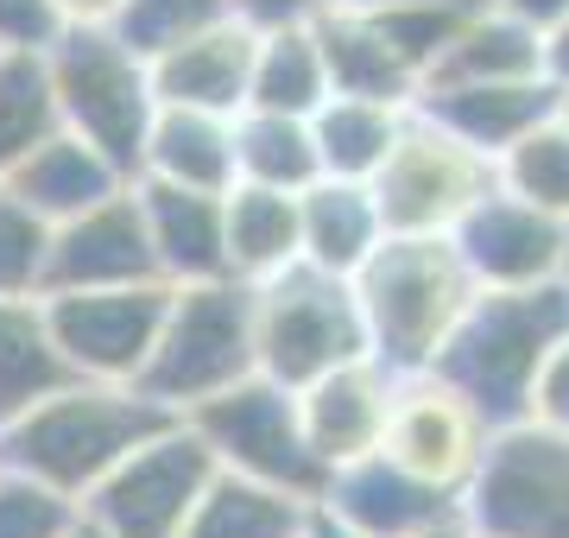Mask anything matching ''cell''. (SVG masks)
Returning a JSON list of instances; mask_svg holds the SVG:
<instances>
[{
	"label": "cell",
	"instance_id": "cell-1",
	"mask_svg": "<svg viewBox=\"0 0 569 538\" xmlns=\"http://www.w3.org/2000/svg\"><path fill=\"white\" fill-rule=\"evenodd\" d=\"M171 418L178 412H164L140 387L70 380L51 399H39L32 412H20L13 425H0V469H20V476L82 500L121 456H133Z\"/></svg>",
	"mask_w": 569,
	"mask_h": 538
},
{
	"label": "cell",
	"instance_id": "cell-2",
	"mask_svg": "<svg viewBox=\"0 0 569 538\" xmlns=\"http://www.w3.org/2000/svg\"><path fill=\"white\" fill-rule=\"evenodd\" d=\"M475 291L481 286H475L456 235H387L373 260L355 272L373 361L392 373L437 368V355L468 317Z\"/></svg>",
	"mask_w": 569,
	"mask_h": 538
},
{
	"label": "cell",
	"instance_id": "cell-3",
	"mask_svg": "<svg viewBox=\"0 0 569 538\" xmlns=\"http://www.w3.org/2000/svg\"><path fill=\"white\" fill-rule=\"evenodd\" d=\"M569 336V279L519 291H475L468 317L437 355V373L456 380L493 425L526 418L531 373Z\"/></svg>",
	"mask_w": 569,
	"mask_h": 538
},
{
	"label": "cell",
	"instance_id": "cell-4",
	"mask_svg": "<svg viewBox=\"0 0 569 538\" xmlns=\"http://www.w3.org/2000/svg\"><path fill=\"white\" fill-rule=\"evenodd\" d=\"M260 373V349H253V286L241 279H197V286H171L159 342L146 355L140 387L146 399H159L164 412H197L203 399L228 393L234 380Z\"/></svg>",
	"mask_w": 569,
	"mask_h": 538
},
{
	"label": "cell",
	"instance_id": "cell-5",
	"mask_svg": "<svg viewBox=\"0 0 569 538\" xmlns=\"http://www.w3.org/2000/svg\"><path fill=\"white\" fill-rule=\"evenodd\" d=\"M44 70H51L58 121L89 146H102L127 178H140L146 127L159 114L146 51H133L114 26H63L44 44Z\"/></svg>",
	"mask_w": 569,
	"mask_h": 538
},
{
	"label": "cell",
	"instance_id": "cell-6",
	"mask_svg": "<svg viewBox=\"0 0 569 538\" xmlns=\"http://www.w3.org/2000/svg\"><path fill=\"white\" fill-rule=\"evenodd\" d=\"M253 349H260L266 380H279L291 393L310 387L317 373L342 368V361L373 355L355 279H336L310 260L260 279L253 286Z\"/></svg>",
	"mask_w": 569,
	"mask_h": 538
},
{
	"label": "cell",
	"instance_id": "cell-7",
	"mask_svg": "<svg viewBox=\"0 0 569 538\" xmlns=\"http://www.w3.org/2000/svg\"><path fill=\"white\" fill-rule=\"evenodd\" d=\"M500 185L493 152L468 146L456 127L411 102L399 140H392L387 166L373 171V197L387 216V235H456L468 209Z\"/></svg>",
	"mask_w": 569,
	"mask_h": 538
},
{
	"label": "cell",
	"instance_id": "cell-8",
	"mask_svg": "<svg viewBox=\"0 0 569 538\" xmlns=\"http://www.w3.org/2000/svg\"><path fill=\"white\" fill-rule=\"evenodd\" d=\"M183 418L197 425V437L216 450V462H222L228 476L266 481V488H284V495H298V500H323L329 469L310 450L291 387L266 380V373H247L228 393L203 399L197 412H183Z\"/></svg>",
	"mask_w": 569,
	"mask_h": 538
},
{
	"label": "cell",
	"instance_id": "cell-9",
	"mask_svg": "<svg viewBox=\"0 0 569 538\" xmlns=\"http://www.w3.org/2000/svg\"><path fill=\"white\" fill-rule=\"evenodd\" d=\"M216 476H222V462L197 437V425L171 418L82 495V519L102 526L108 538H178Z\"/></svg>",
	"mask_w": 569,
	"mask_h": 538
},
{
	"label": "cell",
	"instance_id": "cell-10",
	"mask_svg": "<svg viewBox=\"0 0 569 538\" xmlns=\"http://www.w3.org/2000/svg\"><path fill=\"white\" fill-rule=\"evenodd\" d=\"M462 514L481 538H569V437L512 418L462 488Z\"/></svg>",
	"mask_w": 569,
	"mask_h": 538
},
{
	"label": "cell",
	"instance_id": "cell-11",
	"mask_svg": "<svg viewBox=\"0 0 569 538\" xmlns=\"http://www.w3.org/2000/svg\"><path fill=\"white\" fill-rule=\"evenodd\" d=\"M171 286L140 279V286H82V291H44V323L58 336L63 361L77 380H114L133 387L146 355L159 342Z\"/></svg>",
	"mask_w": 569,
	"mask_h": 538
},
{
	"label": "cell",
	"instance_id": "cell-12",
	"mask_svg": "<svg viewBox=\"0 0 569 538\" xmlns=\"http://www.w3.org/2000/svg\"><path fill=\"white\" fill-rule=\"evenodd\" d=\"M493 431H500V425H493L456 380L425 368V373H399L387 444H380V450H387L406 476H418V481H430V488H443V495L462 500V488L475 481Z\"/></svg>",
	"mask_w": 569,
	"mask_h": 538
},
{
	"label": "cell",
	"instance_id": "cell-13",
	"mask_svg": "<svg viewBox=\"0 0 569 538\" xmlns=\"http://www.w3.org/2000/svg\"><path fill=\"white\" fill-rule=\"evenodd\" d=\"M456 248H462L481 291H519V286L569 279V222L500 185L468 209V222L456 228Z\"/></svg>",
	"mask_w": 569,
	"mask_h": 538
},
{
	"label": "cell",
	"instance_id": "cell-14",
	"mask_svg": "<svg viewBox=\"0 0 569 538\" xmlns=\"http://www.w3.org/2000/svg\"><path fill=\"white\" fill-rule=\"evenodd\" d=\"M392 393H399V373L380 368L373 355L342 361V368L317 373L310 387H298V418H305L310 450H317V462H323L329 476L387 444Z\"/></svg>",
	"mask_w": 569,
	"mask_h": 538
},
{
	"label": "cell",
	"instance_id": "cell-15",
	"mask_svg": "<svg viewBox=\"0 0 569 538\" xmlns=\"http://www.w3.org/2000/svg\"><path fill=\"white\" fill-rule=\"evenodd\" d=\"M140 279H159V260H152V235H146L133 185L114 190L108 203L82 209V216L51 228V272H44V291L140 286Z\"/></svg>",
	"mask_w": 569,
	"mask_h": 538
},
{
	"label": "cell",
	"instance_id": "cell-16",
	"mask_svg": "<svg viewBox=\"0 0 569 538\" xmlns=\"http://www.w3.org/2000/svg\"><path fill=\"white\" fill-rule=\"evenodd\" d=\"M253 51L260 32L247 20H216L190 39L164 44L146 58L152 70V96L159 102H183V108H216V114H241L247 108V83H253Z\"/></svg>",
	"mask_w": 569,
	"mask_h": 538
},
{
	"label": "cell",
	"instance_id": "cell-17",
	"mask_svg": "<svg viewBox=\"0 0 569 538\" xmlns=\"http://www.w3.org/2000/svg\"><path fill=\"white\" fill-rule=\"evenodd\" d=\"M146 235H152V260H159L164 286H197V279H228V190H190L164 185V178H133Z\"/></svg>",
	"mask_w": 569,
	"mask_h": 538
},
{
	"label": "cell",
	"instance_id": "cell-18",
	"mask_svg": "<svg viewBox=\"0 0 569 538\" xmlns=\"http://www.w3.org/2000/svg\"><path fill=\"white\" fill-rule=\"evenodd\" d=\"M317 507H329L336 519H348L367 538H418L425 526L456 514L462 500L443 495V488H430V481H418V476H406L387 450H373L361 462L336 469Z\"/></svg>",
	"mask_w": 569,
	"mask_h": 538
},
{
	"label": "cell",
	"instance_id": "cell-19",
	"mask_svg": "<svg viewBox=\"0 0 569 538\" xmlns=\"http://www.w3.org/2000/svg\"><path fill=\"white\" fill-rule=\"evenodd\" d=\"M127 185H133V178L108 159L102 146H89L82 133H70V127H58L44 146H32V152L20 159V171L7 178V190H13L20 203L39 209L51 228L70 222V216H82V209L108 203V197L127 190Z\"/></svg>",
	"mask_w": 569,
	"mask_h": 538
},
{
	"label": "cell",
	"instance_id": "cell-20",
	"mask_svg": "<svg viewBox=\"0 0 569 538\" xmlns=\"http://www.w3.org/2000/svg\"><path fill=\"white\" fill-rule=\"evenodd\" d=\"M317 39H323V63H329V83L336 96H361V102H418V63L387 39V26L373 13H355V7H329L317 20Z\"/></svg>",
	"mask_w": 569,
	"mask_h": 538
},
{
	"label": "cell",
	"instance_id": "cell-21",
	"mask_svg": "<svg viewBox=\"0 0 569 538\" xmlns=\"http://www.w3.org/2000/svg\"><path fill=\"white\" fill-rule=\"evenodd\" d=\"M557 89L545 77H512V83H449V89H425L418 108L437 114L443 127H456L468 146H481V152H507L512 140H526L531 127L557 114Z\"/></svg>",
	"mask_w": 569,
	"mask_h": 538
},
{
	"label": "cell",
	"instance_id": "cell-22",
	"mask_svg": "<svg viewBox=\"0 0 569 538\" xmlns=\"http://www.w3.org/2000/svg\"><path fill=\"white\" fill-rule=\"evenodd\" d=\"M140 178H164V185H190V190H228L234 185V114L159 102V114L146 127Z\"/></svg>",
	"mask_w": 569,
	"mask_h": 538
},
{
	"label": "cell",
	"instance_id": "cell-23",
	"mask_svg": "<svg viewBox=\"0 0 569 538\" xmlns=\"http://www.w3.org/2000/svg\"><path fill=\"white\" fill-rule=\"evenodd\" d=\"M298 222H305V260L336 272V279H355L373 260V248L387 241L380 197L361 178H317L298 197Z\"/></svg>",
	"mask_w": 569,
	"mask_h": 538
},
{
	"label": "cell",
	"instance_id": "cell-24",
	"mask_svg": "<svg viewBox=\"0 0 569 538\" xmlns=\"http://www.w3.org/2000/svg\"><path fill=\"white\" fill-rule=\"evenodd\" d=\"M228 216V279L260 286L272 272L305 260V222H298V190H272V185H228L222 197Z\"/></svg>",
	"mask_w": 569,
	"mask_h": 538
},
{
	"label": "cell",
	"instance_id": "cell-25",
	"mask_svg": "<svg viewBox=\"0 0 569 538\" xmlns=\"http://www.w3.org/2000/svg\"><path fill=\"white\" fill-rule=\"evenodd\" d=\"M512 77H545V44L538 26L500 13L493 0H481L462 20V32L449 39V51L430 63L425 89H449V83H512ZM418 89V96H425Z\"/></svg>",
	"mask_w": 569,
	"mask_h": 538
},
{
	"label": "cell",
	"instance_id": "cell-26",
	"mask_svg": "<svg viewBox=\"0 0 569 538\" xmlns=\"http://www.w3.org/2000/svg\"><path fill=\"white\" fill-rule=\"evenodd\" d=\"M70 380L77 368L63 361L58 336L44 323V298H0V425H13Z\"/></svg>",
	"mask_w": 569,
	"mask_h": 538
},
{
	"label": "cell",
	"instance_id": "cell-27",
	"mask_svg": "<svg viewBox=\"0 0 569 538\" xmlns=\"http://www.w3.org/2000/svg\"><path fill=\"white\" fill-rule=\"evenodd\" d=\"M329 96H336V83H329L317 20H310V26H279V32H260V51H253V83H247V108H266V114H298V121H310V114H317Z\"/></svg>",
	"mask_w": 569,
	"mask_h": 538
},
{
	"label": "cell",
	"instance_id": "cell-28",
	"mask_svg": "<svg viewBox=\"0 0 569 538\" xmlns=\"http://www.w3.org/2000/svg\"><path fill=\"white\" fill-rule=\"evenodd\" d=\"M406 114H411V108H399V102L329 96V102L310 114L323 178H361V185H373V171L387 166V152H392V140H399Z\"/></svg>",
	"mask_w": 569,
	"mask_h": 538
},
{
	"label": "cell",
	"instance_id": "cell-29",
	"mask_svg": "<svg viewBox=\"0 0 569 538\" xmlns=\"http://www.w3.org/2000/svg\"><path fill=\"white\" fill-rule=\"evenodd\" d=\"M234 178L241 185H272L305 197L323 178L317 159V133L298 114H266V108H241L234 114Z\"/></svg>",
	"mask_w": 569,
	"mask_h": 538
},
{
	"label": "cell",
	"instance_id": "cell-30",
	"mask_svg": "<svg viewBox=\"0 0 569 538\" xmlns=\"http://www.w3.org/2000/svg\"><path fill=\"white\" fill-rule=\"evenodd\" d=\"M305 514H310V500L222 469V476L209 481V495L197 500V514L183 519L178 538H298L305 532Z\"/></svg>",
	"mask_w": 569,
	"mask_h": 538
},
{
	"label": "cell",
	"instance_id": "cell-31",
	"mask_svg": "<svg viewBox=\"0 0 569 538\" xmlns=\"http://www.w3.org/2000/svg\"><path fill=\"white\" fill-rule=\"evenodd\" d=\"M58 96H51V70L44 51H0V185L20 171V159L32 146H44L58 133Z\"/></svg>",
	"mask_w": 569,
	"mask_h": 538
},
{
	"label": "cell",
	"instance_id": "cell-32",
	"mask_svg": "<svg viewBox=\"0 0 569 538\" xmlns=\"http://www.w3.org/2000/svg\"><path fill=\"white\" fill-rule=\"evenodd\" d=\"M493 166H500V190H512V197H526V203H538L569 222V121H563V108L545 114L526 140H512Z\"/></svg>",
	"mask_w": 569,
	"mask_h": 538
},
{
	"label": "cell",
	"instance_id": "cell-33",
	"mask_svg": "<svg viewBox=\"0 0 569 538\" xmlns=\"http://www.w3.org/2000/svg\"><path fill=\"white\" fill-rule=\"evenodd\" d=\"M51 222L0 185V298H44Z\"/></svg>",
	"mask_w": 569,
	"mask_h": 538
},
{
	"label": "cell",
	"instance_id": "cell-34",
	"mask_svg": "<svg viewBox=\"0 0 569 538\" xmlns=\"http://www.w3.org/2000/svg\"><path fill=\"white\" fill-rule=\"evenodd\" d=\"M82 519V500L44 488V481L0 469V538H70Z\"/></svg>",
	"mask_w": 569,
	"mask_h": 538
},
{
	"label": "cell",
	"instance_id": "cell-35",
	"mask_svg": "<svg viewBox=\"0 0 569 538\" xmlns=\"http://www.w3.org/2000/svg\"><path fill=\"white\" fill-rule=\"evenodd\" d=\"M228 20V0H127L114 32H121L133 51H164V44L190 39V32H203V26Z\"/></svg>",
	"mask_w": 569,
	"mask_h": 538
},
{
	"label": "cell",
	"instance_id": "cell-36",
	"mask_svg": "<svg viewBox=\"0 0 569 538\" xmlns=\"http://www.w3.org/2000/svg\"><path fill=\"white\" fill-rule=\"evenodd\" d=\"M526 418L531 425H545V431H557V437H569V336L538 361V373H531Z\"/></svg>",
	"mask_w": 569,
	"mask_h": 538
},
{
	"label": "cell",
	"instance_id": "cell-37",
	"mask_svg": "<svg viewBox=\"0 0 569 538\" xmlns=\"http://www.w3.org/2000/svg\"><path fill=\"white\" fill-rule=\"evenodd\" d=\"M63 32L58 7L51 0H0V44H20V51H44Z\"/></svg>",
	"mask_w": 569,
	"mask_h": 538
},
{
	"label": "cell",
	"instance_id": "cell-38",
	"mask_svg": "<svg viewBox=\"0 0 569 538\" xmlns=\"http://www.w3.org/2000/svg\"><path fill=\"white\" fill-rule=\"evenodd\" d=\"M336 0H228V13L247 20L253 32H279V26H310L323 20Z\"/></svg>",
	"mask_w": 569,
	"mask_h": 538
},
{
	"label": "cell",
	"instance_id": "cell-39",
	"mask_svg": "<svg viewBox=\"0 0 569 538\" xmlns=\"http://www.w3.org/2000/svg\"><path fill=\"white\" fill-rule=\"evenodd\" d=\"M538 44H545V83L557 89V96H569V13L557 26H545Z\"/></svg>",
	"mask_w": 569,
	"mask_h": 538
},
{
	"label": "cell",
	"instance_id": "cell-40",
	"mask_svg": "<svg viewBox=\"0 0 569 538\" xmlns=\"http://www.w3.org/2000/svg\"><path fill=\"white\" fill-rule=\"evenodd\" d=\"M63 26H114L127 0H51Z\"/></svg>",
	"mask_w": 569,
	"mask_h": 538
},
{
	"label": "cell",
	"instance_id": "cell-41",
	"mask_svg": "<svg viewBox=\"0 0 569 538\" xmlns=\"http://www.w3.org/2000/svg\"><path fill=\"white\" fill-rule=\"evenodd\" d=\"M493 7H500V13H512V20L538 26V32H545V26H557L569 13V0H493Z\"/></svg>",
	"mask_w": 569,
	"mask_h": 538
},
{
	"label": "cell",
	"instance_id": "cell-42",
	"mask_svg": "<svg viewBox=\"0 0 569 538\" xmlns=\"http://www.w3.org/2000/svg\"><path fill=\"white\" fill-rule=\"evenodd\" d=\"M305 538H367V532H355L348 519H336L329 507H317V500H310V514H305Z\"/></svg>",
	"mask_w": 569,
	"mask_h": 538
},
{
	"label": "cell",
	"instance_id": "cell-43",
	"mask_svg": "<svg viewBox=\"0 0 569 538\" xmlns=\"http://www.w3.org/2000/svg\"><path fill=\"white\" fill-rule=\"evenodd\" d=\"M336 7H355V13H399V7H475V0H336Z\"/></svg>",
	"mask_w": 569,
	"mask_h": 538
},
{
	"label": "cell",
	"instance_id": "cell-44",
	"mask_svg": "<svg viewBox=\"0 0 569 538\" xmlns=\"http://www.w3.org/2000/svg\"><path fill=\"white\" fill-rule=\"evenodd\" d=\"M418 538H481V532H475V526H468V514H462V507H456V514H449V519H437V526H425V532H418Z\"/></svg>",
	"mask_w": 569,
	"mask_h": 538
},
{
	"label": "cell",
	"instance_id": "cell-45",
	"mask_svg": "<svg viewBox=\"0 0 569 538\" xmlns=\"http://www.w3.org/2000/svg\"><path fill=\"white\" fill-rule=\"evenodd\" d=\"M70 538H108V532H102V526H89V519H77V532H70Z\"/></svg>",
	"mask_w": 569,
	"mask_h": 538
},
{
	"label": "cell",
	"instance_id": "cell-46",
	"mask_svg": "<svg viewBox=\"0 0 569 538\" xmlns=\"http://www.w3.org/2000/svg\"><path fill=\"white\" fill-rule=\"evenodd\" d=\"M557 108H563V121H569V96H563V102H557Z\"/></svg>",
	"mask_w": 569,
	"mask_h": 538
},
{
	"label": "cell",
	"instance_id": "cell-47",
	"mask_svg": "<svg viewBox=\"0 0 569 538\" xmlns=\"http://www.w3.org/2000/svg\"><path fill=\"white\" fill-rule=\"evenodd\" d=\"M0 51H7V44H0Z\"/></svg>",
	"mask_w": 569,
	"mask_h": 538
},
{
	"label": "cell",
	"instance_id": "cell-48",
	"mask_svg": "<svg viewBox=\"0 0 569 538\" xmlns=\"http://www.w3.org/2000/svg\"><path fill=\"white\" fill-rule=\"evenodd\" d=\"M298 538H305V532H298Z\"/></svg>",
	"mask_w": 569,
	"mask_h": 538
}]
</instances>
